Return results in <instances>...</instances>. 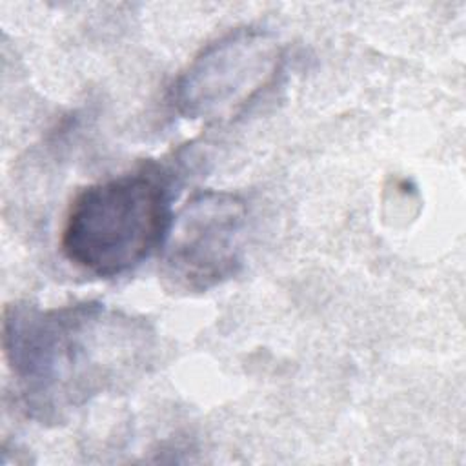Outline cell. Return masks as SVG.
Returning <instances> with one entry per match:
<instances>
[{
	"mask_svg": "<svg viewBox=\"0 0 466 466\" xmlns=\"http://www.w3.org/2000/svg\"><path fill=\"white\" fill-rule=\"evenodd\" d=\"M2 348L24 413L60 424L91 400L138 380L157 355V331L98 300L40 308L11 302Z\"/></svg>",
	"mask_w": 466,
	"mask_h": 466,
	"instance_id": "1",
	"label": "cell"
},
{
	"mask_svg": "<svg viewBox=\"0 0 466 466\" xmlns=\"http://www.w3.org/2000/svg\"><path fill=\"white\" fill-rule=\"evenodd\" d=\"M180 160H147L82 187L60 229L64 258L100 279L126 275L164 246L180 186Z\"/></svg>",
	"mask_w": 466,
	"mask_h": 466,
	"instance_id": "2",
	"label": "cell"
},
{
	"mask_svg": "<svg viewBox=\"0 0 466 466\" xmlns=\"http://www.w3.org/2000/svg\"><path fill=\"white\" fill-rule=\"evenodd\" d=\"M284 62L277 35L242 25L206 44L178 73L169 91L175 113L208 126L242 115L271 87Z\"/></svg>",
	"mask_w": 466,
	"mask_h": 466,
	"instance_id": "3",
	"label": "cell"
},
{
	"mask_svg": "<svg viewBox=\"0 0 466 466\" xmlns=\"http://www.w3.org/2000/svg\"><path fill=\"white\" fill-rule=\"evenodd\" d=\"M246 200L231 191L195 193L173 217L162 246V277L186 293L209 291L244 264Z\"/></svg>",
	"mask_w": 466,
	"mask_h": 466,
	"instance_id": "4",
	"label": "cell"
}]
</instances>
